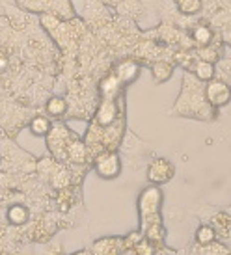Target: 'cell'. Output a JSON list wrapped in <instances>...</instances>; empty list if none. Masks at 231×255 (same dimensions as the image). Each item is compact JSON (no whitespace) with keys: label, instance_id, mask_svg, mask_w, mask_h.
Returning <instances> with one entry per match:
<instances>
[{"label":"cell","instance_id":"9a60e30c","mask_svg":"<svg viewBox=\"0 0 231 255\" xmlns=\"http://www.w3.org/2000/svg\"><path fill=\"white\" fill-rule=\"evenodd\" d=\"M50 127H52V125H50L49 118H45V116H37V118H34L32 123H30V130H32L35 136H47Z\"/></svg>","mask_w":231,"mask_h":255},{"label":"cell","instance_id":"ac0fdd59","mask_svg":"<svg viewBox=\"0 0 231 255\" xmlns=\"http://www.w3.org/2000/svg\"><path fill=\"white\" fill-rule=\"evenodd\" d=\"M213 226H215V231H217V235H226L228 231H230V227H231V218L228 216V214L224 213H220L217 214L215 218H213Z\"/></svg>","mask_w":231,"mask_h":255},{"label":"cell","instance_id":"d6986e66","mask_svg":"<svg viewBox=\"0 0 231 255\" xmlns=\"http://www.w3.org/2000/svg\"><path fill=\"white\" fill-rule=\"evenodd\" d=\"M174 2L179 6V9H181L183 13L187 15L196 13V11H200V7H202V0H174Z\"/></svg>","mask_w":231,"mask_h":255},{"label":"cell","instance_id":"7402d4cb","mask_svg":"<svg viewBox=\"0 0 231 255\" xmlns=\"http://www.w3.org/2000/svg\"><path fill=\"white\" fill-rule=\"evenodd\" d=\"M142 237H144V235H140L138 231H134V233L127 235L125 239H123V254H125L127 250L134 248V246H136V244L142 241Z\"/></svg>","mask_w":231,"mask_h":255},{"label":"cell","instance_id":"277c9868","mask_svg":"<svg viewBox=\"0 0 231 255\" xmlns=\"http://www.w3.org/2000/svg\"><path fill=\"white\" fill-rule=\"evenodd\" d=\"M205 99L209 103L211 107H224L228 105L231 99V90L230 86L226 84V82H220V80H213L211 78L207 88H205Z\"/></svg>","mask_w":231,"mask_h":255},{"label":"cell","instance_id":"3957f363","mask_svg":"<svg viewBox=\"0 0 231 255\" xmlns=\"http://www.w3.org/2000/svg\"><path fill=\"white\" fill-rule=\"evenodd\" d=\"M175 168L174 164L166 160V158H155L151 160L149 168H147V179L151 184H164L174 177Z\"/></svg>","mask_w":231,"mask_h":255},{"label":"cell","instance_id":"52a82bcc","mask_svg":"<svg viewBox=\"0 0 231 255\" xmlns=\"http://www.w3.org/2000/svg\"><path fill=\"white\" fill-rule=\"evenodd\" d=\"M93 254L99 255H116L123 254V239L119 237H105L93 242Z\"/></svg>","mask_w":231,"mask_h":255},{"label":"cell","instance_id":"8fae6325","mask_svg":"<svg viewBox=\"0 0 231 255\" xmlns=\"http://www.w3.org/2000/svg\"><path fill=\"white\" fill-rule=\"evenodd\" d=\"M121 82L118 80L116 75H108L106 78H103L101 82V93H103V99H116V95L119 93Z\"/></svg>","mask_w":231,"mask_h":255},{"label":"cell","instance_id":"ffe728a7","mask_svg":"<svg viewBox=\"0 0 231 255\" xmlns=\"http://www.w3.org/2000/svg\"><path fill=\"white\" fill-rule=\"evenodd\" d=\"M127 255H134V254H142V255H153L155 254V246L153 244H149V242L142 237V241L134 246V248H131V250H127L125 252Z\"/></svg>","mask_w":231,"mask_h":255},{"label":"cell","instance_id":"8992f818","mask_svg":"<svg viewBox=\"0 0 231 255\" xmlns=\"http://www.w3.org/2000/svg\"><path fill=\"white\" fill-rule=\"evenodd\" d=\"M118 107H116V103L114 99H103V103L99 105V110H97V116H95V123H97L101 128L105 127H110L116 118H118Z\"/></svg>","mask_w":231,"mask_h":255},{"label":"cell","instance_id":"e0dca14e","mask_svg":"<svg viewBox=\"0 0 231 255\" xmlns=\"http://www.w3.org/2000/svg\"><path fill=\"white\" fill-rule=\"evenodd\" d=\"M65 110H67V103H65V99H62V97H52V99L47 103V112H49L52 118L63 116Z\"/></svg>","mask_w":231,"mask_h":255},{"label":"cell","instance_id":"2e32d148","mask_svg":"<svg viewBox=\"0 0 231 255\" xmlns=\"http://www.w3.org/2000/svg\"><path fill=\"white\" fill-rule=\"evenodd\" d=\"M217 239V231H215V227H209V226H200L196 231V241H198V246H207L211 242Z\"/></svg>","mask_w":231,"mask_h":255},{"label":"cell","instance_id":"6da1fadb","mask_svg":"<svg viewBox=\"0 0 231 255\" xmlns=\"http://www.w3.org/2000/svg\"><path fill=\"white\" fill-rule=\"evenodd\" d=\"M95 171L103 179H114L121 171V162L119 156L114 151H103L95 156Z\"/></svg>","mask_w":231,"mask_h":255},{"label":"cell","instance_id":"44dd1931","mask_svg":"<svg viewBox=\"0 0 231 255\" xmlns=\"http://www.w3.org/2000/svg\"><path fill=\"white\" fill-rule=\"evenodd\" d=\"M200 252L202 254H231L230 248H224L222 244H218V242H211V244H207V246H202L200 248Z\"/></svg>","mask_w":231,"mask_h":255},{"label":"cell","instance_id":"5b68a950","mask_svg":"<svg viewBox=\"0 0 231 255\" xmlns=\"http://www.w3.org/2000/svg\"><path fill=\"white\" fill-rule=\"evenodd\" d=\"M67 136H69V130L62 125H56V127H50L49 130V149L58 155L60 158H65V145H67Z\"/></svg>","mask_w":231,"mask_h":255},{"label":"cell","instance_id":"9c48e42d","mask_svg":"<svg viewBox=\"0 0 231 255\" xmlns=\"http://www.w3.org/2000/svg\"><path fill=\"white\" fill-rule=\"evenodd\" d=\"M86 156H88L86 143L77 142V140L67 142V145H65V158H71V160H75V162H84Z\"/></svg>","mask_w":231,"mask_h":255},{"label":"cell","instance_id":"5bb4252c","mask_svg":"<svg viewBox=\"0 0 231 255\" xmlns=\"http://www.w3.org/2000/svg\"><path fill=\"white\" fill-rule=\"evenodd\" d=\"M7 220H9V224H13V226H22V224H26V220H28V211H26V207H22V205L9 207V211H7Z\"/></svg>","mask_w":231,"mask_h":255},{"label":"cell","instance_id":"30bf717a","mask_svg":"<svg viewBox=\"0 0 231 255\" xmlns=\"http://www.w3.org/2000/svg\"><path fill=\"white\" fill-rule=\"evenodd\" d=\"M192 71H194V75H196L200 80L209 82L211 78L215 77V65H213V62L196 58V62H194V65H192Z\"/></svg>","mask_w":231,"mask_h":255},{"label":"cell","instance_id":"7a4b0ae2","mask_svg":"<svg viewBox=\"0 0 231 255\" xmlns=\"http://www.w3.org/2000/svg\"><path fill=\"white\" fill-rule=\"evenodd\" d=\"M162 205V192L161 188L155 186H147L146 190L140 194L138 198V209H140V218L142 216H151V214L161 213Z\"/></svg>","mask_w":231,"mask_h":255},{"label":"cell","instance_id":"ba28073f","mask_svg":"<svg viewBox=\"0 0 231 255\" xmlns=\"http://www.w3.org/2000/svg\"><path fill=\"white\" fill-rule=\"evenodd\" d=\"M138 73H140V65L133 62V60H125V62H121V64L116 67V77L121 84H129V82H133L134 78L138 77Z\"/></svg>","mask_w":231,"mask_h":255},{"label":"cell","instance_id":"7c38bea8","mask_svg":"<svg viewBox=\"0 0 231 255\" xmlns=\"http://www.w3.org/2000/svg\"><path fill=\"white\" fill-rule=\"evenodd\" d=\"M192 41H194V45L200 47V49L209 47L211 41H213V32H211L209 26L200 24V26H196V28L192 30Z\"/></svg>","mask_w":231,"mask_h":255},{"label":"cell","instance_id":"603a6c76","mask_svg":"<svg viewBox=\"0 0 231 255\" xmlns=\"http://www.w3.org/2000/svg\"><path fill=\"white\" fill-rule=\"evenodd\" d=\"M6 67H7V56L4 50H0V71L6 69Z\"/></svg>","mask_w":231,"mask_h":255},{"label":"cell","instance_id":"4fadbf2b","mask_svg":"<svg viewBox=\"0 0 231 255\" xmlns=\"http://www.w3.org/2000/svg\"><path fill=\"white\" fill-rule=\"evenodd\" d=\"M151 73H153V78L157 84H162V82H166L172 75H174V65L170 64V62H157L153 64L151 67Z\"/></svg>","mask_w":231,"mask_h":255}]
</instances>
